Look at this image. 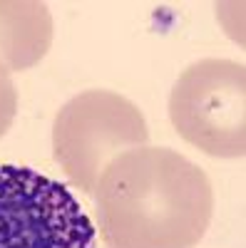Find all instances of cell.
I'll return each mask as SVG.
<instances>
[{"label": "cell", "mask_w": 246, "mask_h": 248, "mask_svg": "<svg viewBox=\"0 0 246 248\" xmlns=\"http://www.w3.org/2000/svg\"><path fill=\"white\" fill-rule=\"evenodd\" d=\"M95 206L107 248H194L212 223L214 189L194 161L147 144L110 161Z\"/></svg>", "instance_id": "1"}, {"label": "cell", "mask_w": 246, "mask_h": 248, "mask_svg": "<svg viewBox=\"0 0 246 248\" xmlns=\"http://www.w3.org/2000/svg\"><path fill=\"white\" fill-rule=\"evenodd\" d=\"M149 129L134 102L110 90L72 97L52 124V154L67 179L95 194L110 161L130 149L147 147Z\"/></svg>", "instance_id": "2"}, {"label": "cell", "mask_w": 246, "mask_h": 248, "mask_svg": "<svg viewBox=\"0 0 246 248\" xmlns=\"http://www.w3.org/2000/svg\"><path fill=\"white\" fill-rule=\"evenodd\" d=\"M177 134L219 159L246 154V67L234 60L207 57L189 65L169 94Z\"/></svg>", "instance_id": "3"}, {"label": "cell", "mask_w": 246, "mask_h": 248, "mask_svg": "<svg viewBox=\"0 0 246 248\" xmlns=\"http://www.w3.org/2000/svg\"><path fill=\"white\" fill-rule=\"evenodd\" d=\"M95 246V223L67 186L30 167H0V248Z\"/></svg>", "instance_id": "4"}, {"label": "cell", "mask_w": 246, "mask_h": 248, "mask_svg": "<svg viewBox=\"0 0 246 248\" xmlns=\"http://www.w3.org/2000/svg\"><path fill=\"white\" fill-rule=\"evenodd\" d=\"M52 45V15L40 0H0V62L23 72L35 67Z\"/></svg>", "instance_id": "5"}, {"label": "cell", "mask_w": 246, "mask_h": 248, "mask_svg": "<svg viewBox=\"0 0 246 248\" xmlns=\"http://www.w3.org/2000/svg\"><path fill=\"white\" fill-rule=\"evenodd\" d=\"M17 114V90L13 85L10 70L0 62V139L5 137Z\"/></svg>", "instance_id": "6"}]
</instances>
